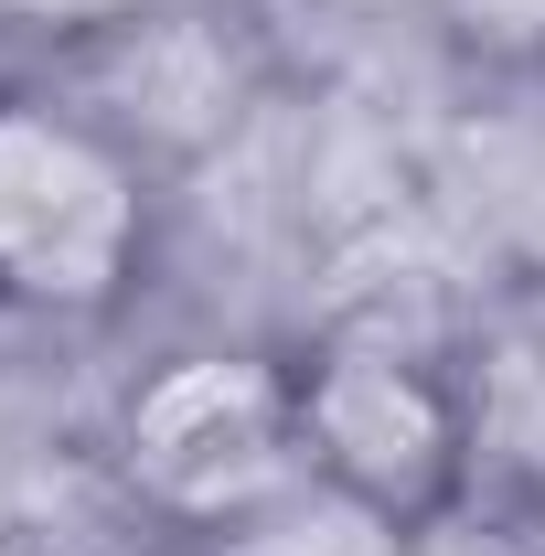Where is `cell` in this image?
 <instances>
[{
  "mask_svg": "<svg viewBox=\"0 0 545 556\" xmlns=\"http://www.w3.org/2000/svg\"><path fill=\"white\" fill-rule=\"evenodd\" d=\"M150 193L97 118L0 97V300L11 311H107L139 268Z\"/></svg>",
  "mask_w": 545,
  "mask_h": 556,
  "instance_id": "obj_1",
  "label": "cell"
},
{
  "mask_svg": "<svg viewBox=\"0 0 545 556\" xmlns=\"http://www.w3.org/2000/svg\"><path fill=\"white\" fill-rule=\"evenodd\" d=\"M129 482L172 525H246L300 471V386L257 353H182L129 396Z\"/></svg>",
  "mask_w": 545,
  "mask_h": 556,
  "instance_id": "obj_2",
  "label": "cell"
},
{
  "mask_svg": "<svg viewBox=\"0 0 545 556\" xmlns=\"http://www.w3.org/2000/svg\"><path fill=\"white\" fill-rule=\"evenodd\" d=\"M300 460L321 471V492L417 525L460 492L471 460V417L449 407L396 343H332L300 375Z\"/></svg>",
  "mask_w": 545,
  "mask_h": 556,
  "instance_id": "obj_3",
  "label": "cell"
},
{
  "mask_svg": "<svg viewBox=\"0 0 545 556\" xmlns=\"http://www.w3.org/2000/svg\"><path fill=\"white\" fill-rule=\"evenodd\" d=\"M75 86H86L75 118H97L129 161L139 150L193 161V150H214V139L246 118L257 54H246L214 11H150V22H118L107 43H86Z\"/></svg>",
  "mask_w": 545,
  "mask_h": 556,
  "instance_id": "obj_4",
  "label": "cell"
},
{
  "mask_svg": "<svg viewBox=\"0 0 545 556\" xmlns=\"http://www.w3.org/2000/svg\"><path fill=\"white\" fill-rule=\"evenodd\" d=\"M225 535H246L236 556H385V514H364V503H342V492H321V503H289V492H278L268 514H246V525H225Z\"/></svg>",
  "mask_w": 545,
  "mask_h": 556,
  "instance_id": "obj_5",
  "label": "cell"
},
{
  "mask_svg": "<svg viewBox=\"0 0 545 556\" xmlns=\"http://www.w3.org/2000/svg\"><path fill=\"white\" fill-rule=\"evenodd\" d=\"M481 22H503V33H545V0H471Z\"/></svg>",
  "mask_w": 545,
  "mask_h": 556,
  "instance_id": "obj_6",
  "label": "cell"
}]
</instances>
